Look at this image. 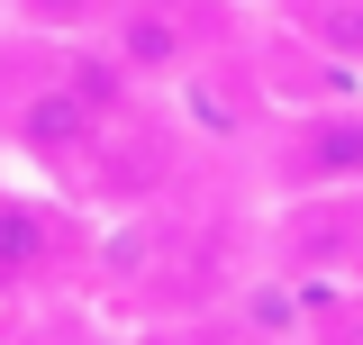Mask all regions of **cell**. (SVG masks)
I'll list each match as a JSON object with an SVG mask.
<instances>
[{
  "mask_svg": "<svg viewBox=\"0 0 363 345\" xmlns=\"http://www.w3.org/2000/svg\"><path fill=\"white\" fill-rule=\"evenodd\" d=\"M100 246H91V218L73 209L64 182H18L0 172V309H37L82 291Z\"/></svg>",
  "mask_w": 363,
  "mask_h": 345,
  "instance_id": "obj_1",
  "label": "cell"
},
{
  "mask_svg": "<svg viewBox=\"0 0 363 345\" xmlns=\"http://www.w3.org/2000/svg\"><path fill=\"white\" fill-rule=\"evenodd\" d=\"M272 200H309V191H363V100H309L281 109L264 146Z\"/></svg>",
  "mask_w": 363,
  "mask_h": 345,
  "instance_id": "obj_2",
  "label": "cell"
},
{
  "mask_svg": "<svg viewBox=\"0 0 363 345\" xmlns=\"http://www.w3.org/2000/svg\"><path fill=\"white\" fill-rule=\"evenodd\" d=\"M91 45H100L136 91H164V82H191V73L209 64L218 18H209V0H128Z\"/></svg>",
  "mask_w": 363,
  "mask_h": 345,
  "instance_id": "obj_3",
  "label": "cell"
},
{
  "mask_svg": "<svg viewBox=\"0 0 363 345\" xmlns=\"http://www.w3.org/2000/svg\"><path fill=\"white\" fill-rule=\"evenodd\" d=\"M9 345H136V336H128V327H109V318H100V309L82 300V291H64V300L18 309Z\"/></svg>",
  "mask_w": 363,
  "mask_h": 345,
  "instance_id": "obj_4",
  "label": "cell"
},
{
  "mask_svg": "<svg viewBox=\"0 0 363 345\" xmlns=\"http://www.w3.org/2000/svg\"><path fill=\"white\" fill-rule=\"evenodd\" d=\"M300 345H363V273L300 291Z\"/></svg>",
  "mask_w": 363,
  "mask_h": 345,
  "instance_id": "obj_5",
  "label": "cell"
},
{
  "mask_svg": "<svg viewBox=\"0 0 363 345\" xmlns=\"http://www.w3.org/2000/svg\"><path fill=\"white\" fill-rule=\"evenodd\" d=\"M0 9H9L28 37H100L128 0H0Z\"/></svg>",
  "mask_w": 363,
  "mask_h": 345,
  "instance_id": "obj_6",
  "label": "cell"
},
{
  "mask_svg": "<svg viewBox=\"0 0 363 345\" xmlns=\"http://www.w3.org/2000/svg\"><path fill=\"white\" fill-rule=\"evenodd\" d=\"M209 345H245V336H209Z\"/></svg>",
  "mask_w": 363,
  "mask_h": 345,
  "instance_id": "obj_7",
  "label": "cell"
},
{
  "mask_svg": "<svg viewBox=\"0 0 363 345\" xmlns=\"http://www.w3.org/2000/svg\"><path fill=\"white\" fill-rule=\"evenodd\" d=\"M281 9H291V0H281Z\"/></svg>",
  "mask_w": 363,
  "mask_h": 345,
  "instance_id": "obj_8",
  "label": "cell"
}]
</instances>
